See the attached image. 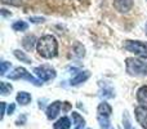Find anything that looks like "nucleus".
<instances>
[{
	"label": "nucleus",
	"instance_id": "9b49d317",
	"mask_svg": "<svg viewBox=\"0 0 147 129\" xmlns=\"http://www.w3.org/2000/svg\"><path fill=\"white\" fill-rule=\"evenodd\" d=\"M89 76H90L89 71H80V72H79L75 78L71 79V83H70V84H71V85H78V84H80V83H84V81H85Z\"/></svg>",
	"mask_w": 147,
	"mask_h": 129
},
{
	"label": "nucleus",
	"instance_id": "6e6552de",
	"mask_svg": "<svg viewBox=\"0 0 147 129\" xmlns=\"http://www.w3.org/2000/svg\"><path fill=\"white\" fill-rule=\"evenodd\" d=\"M62 105H63V103H62V102H59V101H54L53 103L49 105L48 109H47V118H48V119H51V120L56 119V118L58 116L59 111H61Z\"/></svg>",
	"mask_w": 147,
	"mask_h": 129
},
{
	"label": "nucleus",
	"instance_id": "6ab92c4d",
	"mask_svg": "<svg viewBox=\"0 0 147 129\" xmlns=\"http://www.w3.org/2000/svg\"><path fill=\"white\" fill-rule=\"evenodd\" d=\"M13 86L10 85V84L5 83V81H1L0 83V93L3 94V96H7V94H9L10 92H12Z\"/></svg>",
	"mask_w": 147,
	"mask_h": 129
},
{
	"label": "nucleus",
	"instance_id": "9d476101",
	"mask_svg": "<svg viewBox=\"0 0 147 129\" xmlns=\"http://www.w3.org/2000/svg\"><path fill=\"white\" fill-rule=\"evenodd\" d=\"M137 101L141 103V106H146L147 107V85L141 86L137 91Z\"/></svg>",
	"mask_w": 147,
	"mask_h": 129
},
{
	"label": "nucleus",
	"instance_id": "412c9836",
	"mask_svg": "<svg viewBox=\"0 0 147 129\" xmlns=\"http://www.w3.org/2000/svg\"><path fill=\"white\" fill-rule=\"evenodd\" d=\"M124 127H125V129H134L130 125V120H129V118H128L127 112H125V115H124Z\"/></svg>",
	"mask_w": 147,
	"mask_h": 129
},
{
	"label": "nucleus",
	"instance_id": "ddd939ff",
	"mask_svg": "<svg viewBox=\"0 0 147 129\" xmlns=\"http://www.w3.org/2000/svg\"><path fill=\"white\" fill-rule=\"evenodd\" d=\"M35 44H38V41H36V38L34 35H27L22 40V45L26 51H32V48H34Z\"/></svg>",
	"mask_w": 147,
	"mask_h": 129
},
{
	"label": "nucleus",
	"instance_id": "39448f33",
	"mask_svg": "<svg viewBox=\"0 0 147 129\" xmlns=\"http://www.w3.org/2000/svg\"><path fill=\"white\" fill-rule=\"evenodd\" d=\"M34 72L35 75L40 79L41 81H48L52 79L56 78V71L54 68H52L48 65H43V66H38V67L34 68Z\"/></svg>",
	"mask_w": 147,
	"mask_h": 129
},
{
	"label": "nucleus",
	"instance_id": "f257e3e1",
	"mask_svg": "<svg viewBox=\"0 0 147 129\" xmlns=\"http://www.w3.org/2000/svg\"><path fill=\"white\" fill-rule=\"evenodd\" d=\"M36 51L43 58H54L58 53V41L53 35H44L38 40Z\"/></svg>",
	"mask_w": 147,
	"mask_h": 129
},
{
	"label": "nucleus",
	"instance_id": "f8f14e48",
	"mask_svg": "<svg viewBox=\"0 0 147 129\" xmlns=\"http://www.w3.org/2000/svg\"><path fill=\"white\" fill-rule=\"evenodd\" d=\"M71 119H72V124L75 125V129H83L85 127V120H84L83 116H81L80 114H78V112H72Z\"/></svg>",
	"mask_w": 147,
	"mask_h": 129
},
{
	"label": "nucleus",
	"instance_id": "f03ea898",
	"mask_svg": "<svg viewBox=\"0 0 147 129\" xmlns=\"http://www.w3.org/2000/svg\"><path fill=\"white\" fill-rule=\"evenodd\" d=\"M125 68L127 72L132 76H147V62L137 58L125 59Z\"/></svg>",
	"mask_w": 147,
	"mask_h": 129
},
{
	"label": "nucleus",
	"instance_id": "dca6fc26",
	"mask_svg": "<svg viewBox=\"0 0 147 129\" xmlns=\"http://www.w3.org/2000/svg\"><path fill=\"white\" fill-rule=\"evenodd\" d=\"M14 56L17 57L20 61L26 62V63H31V62H32V61H31V58L25 53V52H21V51H18V49H16V51H14Z\"/></svg>",
	"mask_w": 147,
	"mask_h": 129
},
{
	"label": "nucleus",
	"instance_id": "f3484780",
	"mask_svg": "<svg viewBox=\"0 0 147 129\" xmlns=\"http://www.w3.org/2000/svg\"><path fill=\"white\" fill-rule=\"evenodd\" d=\"M12 28L14 31H26L28 28V25L25 22V21H17L12 25Z\"/></svg>",
	"mask_w": 147,
	"mask_h": 129
},
{
	"label": "nucleus",
	"instance_id": "5701e85b",
	"mask_svg": "<svg viewBox=\"0 0 147 129\" xmlns=\"http://www.w3.org/2000/svg\"><path fill=\"white\" fill-rule=\"evenodd\" d=\"M30 21H31L32 23H40V22H44L45 20H44L43 17H31Z\"/></svg>",
	"mask_w": 147,
	"mask_h": 129
},
{
	"label": "nucleus",
	"instance_id": "0eeeda50",
	"mask_svg": "<svg viewBox=\"0 0 147 129\" xmlns=\"http://www.w3.org/2000/svg\"><path fill=\"white\" fill-rule=\"evenodd\" d=\"M134 0H114V8L120 13H128L132 10Z\"/></svg>",
	"mask_w": 147,
	"mask_h": 129
},
{
	"label": "nucleus",
	"instance_id": "aec40b11",
	"mask_svg": "<svg viewBox=\"0 0 147 129\" xmlns=\"http://www.w3.org/2000/svg\"><path fill=\"white\" fill-rule=\"evenodd\" d=\"M10 67H12V65H10L9 62H1V65H0V74L5 75V72H7L8 70H10Z\"/></svg>",
	"mask_w": 147,
	"mask_h": 129
},
{
	"label": "nucleus",
	"instance_id": "4be33fe9",
	"mask_svg": "<svg viewBox=\"0 0 147 129\" xmlns=\"http://www.w3.org/2000/svg\"><path fill=\"white\" fill-rule=\"evenodd\" d=\"M4 4H13V5H21L22 0H1Z\"/></svg>",
	"mask_w": 147,
	"mask_h": 129
},
{
	"label": "nucleus",
	"instance_id": "4468645a",
	"mask_svg": "<svg viewBox=\"0 0 147 129\" xmlns=\"http://www.w3.org/2000/svg\"><path fill=\"white\" fill-rule=\"evenodd\" d=\"M53 127H54V129H69L71 127V122H70L69 118L62 116L61 119H58L56 123H54Z\"/></svg>",
	"mask_w": 147,
	"mask_h": 129
},
{
	"label": "nucleus",
	"instance_id": "b1692460",
	"mask_svg": "<svg viewBox=\"0 0 147 129\" xmlns=\"http://www.w3.org/2000/svg\"><path fill=\"white\" fill-rule=\"evenodd\" d=\"M14 109H16V105L14 103H10L9 106H8V114H13V112H14Z\"/></svg>",
	"mask_w": 147,
	"mask_h": 129
},
{
	"label": "nucleus",
	"instance_id": "a878e982",
	"mask_svg": "<svg viewBox=\"0 0 147 129\" xmlns=\"http://www.w3.org/2000/svg\"><path fill=\"white\" fill-rule=\"evenodd\" d=\"M65 103V109H63V111H69L70 109H71V105L69 103V102H63Z\"/></svg>",
	"mask_w": 147,
	"mask_h": 129
},
{
	"label": "nucleus",
	"instance_id": "20e7f679",
	"mask_svg": "<svg viewBox=\"0 0 147 129\" xmlns=\"http://www.w3.org/2000/svg\"><path fill=\"white\" fill-rule=\"evenodd\" d=\"M8 78L9 79H12V80H18V79H25V80H27V81H30V83H32L34 85H41V80L40 79H36V78H34L32 75H31V72H28L26 68H23V67H17V68H14V71L13 72H10L9 75H8Z\"/></svg>",
	"mask_w": 147,
	"mask_h": 129
},
{
	"label": "nucleus",
	"instance_id": "423d86ee",
	"mask_svg": "<svg viewBox=\"0 0 147 129\" xmlns=\"http://www.w3.org/2000/svg\"><path fill=\"white\" fill-rule=\"evenodd\" d=\"M136 114V119H137L138 124L142 128L147 129V107L146 106H137L134 110Z\"/></svg>",
	"mask_w": 147,
	"mask_h": 129
},
{
	"label": "nucleus",
	"instance_id": "a211bd4d",
	"mask_svg": "<svg viewBox=\"0 0 147 129\" xmlns=\"http://www.w3.org/2000/svg\"><path fill=\"white\" fill-rule=\"evenodd\" d=\"M98 123H99V127H101V129H114L111 127V124H110L109 118L98 116Z\"/></svg>",
	"mask_w": 147,
	"mask_h": 129
},
{
	"label": "nucleus",
	"instance_id": "1a4fd4ad",
	"mask_svg": "<svg viewBox=\"0 0 147 129\" xmlns=\"http://www.w3.org/2000/svg\"><path fill=\"white\" fill-rule=\"evenodd\" d=\"M97 112H98V116L110 118V115L112 114V107L110 106L107 102H102V103H99L98 109H97Z\"/></svg>",
	"mask_w": 147,
	"mask_h": 129
},
{
	"label": "nucleus",
	"instance_id": "2eb2a0df",
	"mask_svg": "<svg viewBox=\"0 0 147 129\" xmlns=\"http://www.w3.org/2000/svg\"><path fill=\"white\" fill-rule=\"evenodd\" d=\"M16 99H17V102L20 105L26 106V105H28L31 102V94L27 93V92H20L17 94V97H16Z\"/></svg>",
	"mask_w": 147,
	"mask_h": 129
},
{
	"label": "nucleus",
	"instance_id": "bb28decb",
	"mask_svg": "<svg viewBox=\"0 0 147 129\" xmlns=\"http://www.w3.org/2000/svg\"><path fill=\"white\" fill-rule=\"evenodd\" d=\"M146 34H147V25H146Z\"/></svg>",
	"mask_w": 147,
	"mask_h": 129
},
{
	"label": "nucleus",
	"instance_id": "393cba45",
	"mask_svg": "<svg viewBox=\"0 0 147 129\" xmlns=\"http://www.w3.org/2000/svg\"><path fill=\"white\" fill-rule=\"evenodd\" d=\"M5 115V103L4 102H1V116H0V119H3Z\"/></svg>",
	"mask_w": 147,
	"mask_h": 129
},
{
	"label": "nucleus",
	"instance_id": "7ed1b4c3",
	"mask_svg": "<svg viewBox=\"0 0 147 129\" xmlns=\"http://www.w3.org/2000/svg\"><path fill=\"white\" fill-rule=\"evenodd\" d=\"M124 48L130 53H134L136 56L147 59V43H145V41L127 40L124 43Z\"/></svg>",
	"mask_w": 147,
	"mask_h": 129
}]
</instances>
